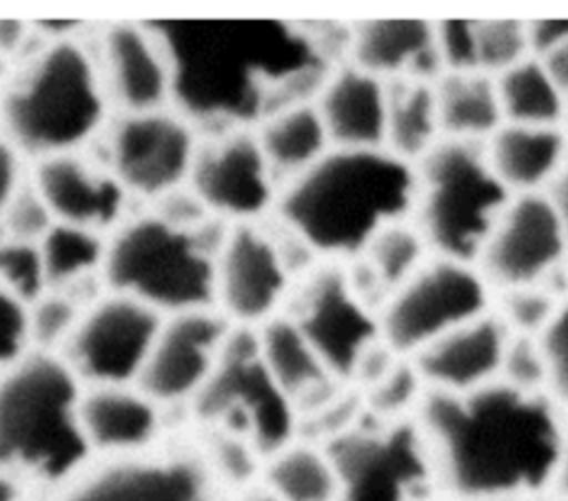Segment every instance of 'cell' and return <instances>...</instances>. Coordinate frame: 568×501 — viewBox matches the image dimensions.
I'll return each mask as SVG.
<instances>
[{"instance_id":"1","label":"cell","mask_w":568,"mask_h":501,"mask_svg":"<svg viewBox=\"0 0 568 501\" xmlns=\"http://www.w3.org/2000/svg\"><path fill=\"white\" fill-rule=\"evenodd\" d=\"M171 109L206 133L255 129L271 113L317 100L333 73L326 38L280 20H164Z\"/></svg>"},{"instance_id":"2","label":"cell","mask_w":568,"mask_h":501,"mask_svg":"<svg viewBox=\"0 0 568 501\" xmlns=\"http://www.w3.org/2000/svg\"><path fill=\"white\" fill-rule=\"evenodd\" d=\"M415 421L448 501H528L552 490L568 423L546 392L504 381L464 395L426 390Z\"/></svg>"},{"instance_id":"3","label":"cell","mask_w":568,"mask_h":501,"mask_svg":"<svg viewBox=\"0 0 568 501\" xmlns=\"http://www.w3.org/2000/svg\"><path fill=\"white\" fill-rule=\"evenodd\" d=\"M415 166L386 149H331L277 193L280 222L315 255L353 262L386 226L410 219Z\"/></svg>"},{"instance_id":"4","label":"cell","mask_w":568,"mask_h":501,"mask_svg":"<svg viewBox=\"0 0 568 501\" xmlns=\"http://www.w3.org/2000/svg\"><path fill=\"white\" fill-rule=\"evenodd\" d=\"M109 117L91 47L69 35L27 53L0 91V133L33 162L82 151Z\"/></svg>"},{"instance_id":"5","label":"cell","mask_w":568,"mask_h":501,"mask_svg":"<svg viewBox=\"0 0 568 501\" xmlns=\"http://www.w3.org/2000/svg\"><path fill=\"white\" fill-rule=\"evenodd\" d=\"M82 384L60 355L31 350L0 370V470L62 490L91 466L80 426Z\"/></svg>"},{"instance_id":"6","label":"cell","mask_w":568,"mask_h":501,"mask_svg":"<svg viewBox=\"0 0 568 501\" xmlns=\"http://www.w3.org/2000/svg\"><path fill=\"white\" fill-rule=\"evenodd\" d=\"M231 224H173L153 211L124 219L106 237L104 288L133 297L164 317L215 308V259Z\"/></svg>"},{"instance_id":"7","label":"cell","mask_w":568,"mask_h":501,"mask_svg":"<svg viewBox=\"0 0 568 501\" xmlns=\"http://www.w3.org/2000/svg\"><path fill=\"white\" fill-rule=\"evenodd\" d=\"M510 200L486 160L484 144L439 140L415 164L410 222L433 257L475 266Z\"/></svg>"},{"instance_id":"8","label":"cell","mask_w":568,"mask_h":501,"mask_svg":"<svg viewBox=\"0 0 568 501\" xmlns=\"http://www.w3.org/2000/svg\"><path fill=\"white\" fill-rule=\"evenodd\" d=\"M191 403L206 428L248 441L264 459L297 437V408L268 375L255 328L233 326L215 372Z\"/></svg>"},{"instance_id":"9","label":"cell","mask_w":568,"mask_h":501,"mask_svg":"<svg viewBox=\"0 0 568 501\" xmlns=\"http://www.w3.org/2000/svg\"><path fill=\"white\" fill-rule=\"evenodd\" d=\"M324 448L337 472V501H433L439 492L415 417L384 421L366 412Z\"/></svg>"},{"instance_id":"10","label":"cell","mask_w":568,"mask_h":501,"mask_svg":"<svg viewBox=\"0 0 568 501\" xmlns=\"http://www.w3.org/2000/svg\"><path fill=\"white\" fill-rule=\"evenodd\" d=\"M493 293L475 266L430 257L397 286L379 310L384 344L413 357L446 333L490 310Z\"/></svg>"},{"instance_id":"11","label":"cell","mask_w":568,"mask_h":501,"mask_svg":"<svg viewBox=\"0 0 568 501\" xmlns=\"http://www.w3.org/2000/svg\"><path fill=\"white\" fill-rule=\"evenodd\" d=\"M95 140V160L129 195L153 202L189 184L200 144L197 129L171 106L146 113H111Z\"/></svg>"},{"instance_id":"12","label":"cell","mask_w":568,"mask_h":501,"mask_svg":"<svg viewBox=\"0 0 568 501\" xmlns=\"http://www.w3.org/2000/svg\"><path fill=\"white\" fill-rule=\"evenodd\" d=\"M162 321L151 306L106 290L82 310L60 357L84 388L135 384Z\"/></svg>"},{"instance_id":"13","label":"cell","mask_w":568,"mask_h":501,"mask_svg":"<svg viewBox=\"0 0 568 501\" xmlns=\"http://www.w3.org/2000/svg\"><path fill=\"white\" fill-rule=\"evenodd\" d=\"M337 381H351L359 359L382 339L379 315L351 288L346 268H311L286 313Z\"/></svg>"},{"instance_id":"14","label":"cell","mask_w":568,"mask_h":501,"mask_svg":"<svg viewBox=\"0 0 568 501\" xmlns=\"http://www.w3.org/2000/svg\"><path fill=\"white\" fill-rule=\"evenodd\" d=\"M566 266L568 242L548 193L513 195L475 262L490 293L546 286Z\"/></svg>"},{"instance_id":"15","label":"cell","mask_w":568,"mask_h":501,"mask_svg":"<svg viewBox=\"0 0 568 501\" xmlns=\"http://www.w3.org/2000/svg\"><path fill=\"white\" fill-rule=\"evenodd\" d=\"M186 186L213 217L229 224L257 222L275 206L280 193L255 129L206 133Z\"/></svg>"},{"instance_id":"16","label":"cell","mask_w":568,"mask_h":501,"mask_svg":"<svg viewBox=\"0 0 568 501\" xmlns=\"http://www.w3.org/2000/svg\"><path fill=\"white\" fill-rule=\"evenodd\" d=\"M58 501H229L195 452L138 454L89 466Z\"/></svg>"},{"instance_id":"17","label":"cell","mask_w":568,"mask_h":501,"mask_svg":"<svg viewBox=\"0 0 568 501\" xmlns=\"http://www.w3.org/2000/svg\"><path fill=\"white\" fill-rule=\"evenodd\" d=\"M291 277L268 231L255 222L231 224L215 259V308L233 326L260 328L275 317Z\"/></svg>"},{"instance_id":"18","label":"cell","mask_w":568,"mask_h":501,"mask_svg":"<svg viewBox=\"0 0 568 501\" xmlns=\"http://www.w3.org/2000/svg\"><path fill=\"white\" fill-rule=\"evenodd\" d=\"M231 330L217 308L164 317L135 386L160 408L193 401L215 372Z\"/></svg>"},{"instance_id":"19","label":"cell","mask_w":568,"mask_h":501,"mask_svg":"<svg viewBox=\"0 0 568 501\" xmlns=\"http://www.w3.org/2000/svg\"><path fill=\"white\" fill-rule=\"evenodd\" d=\"M91 53L111 113H146L171 106V60L151 22L102 27Z\"/></svg>"},{"instance_id":"20","label":"cell","mask_w":568,"mask_h":501,"mask_svg":"<svg viewBox=\"0 0 568 501\" xmlns=\"http://www.w3.org/2000/svg\"><path fill=\"white\" fill-rule=\"evenodd\" d=\"M29 177L53 222L100 235L113 233L124 222L131 195L102 162L82 151L38 160Z\"/></svg>"},{"instance_id":"21","label":"cell","mask_w":568,"mask_h":501,"mask_svg":"<svg viewBox=\"0 0 568 501\" xmlns=\"http://www.w3.org/2000/svg\"><path fill=\"white\" fill-rule=\"evenodd\" d=\"M510 333L493 308L413 355L428 390L464 395L499 381Z\"/></svg>"},{"instance_id":"22","label":"cell","mask_w":568,"mask_h":501,"mask_svg":"<svg viewBox=\"0 0 568 501\" xmlns=\"http://www.w3.org/2000/svg\"><path fill=\"white\" fill-rule=\"evenodd\" d=\"M80 426L91 454L126 459L149 452L162 430V412L135 384L87 386L80 397Z\"/></svg>"},{"instance_id":"23","label":"cell","mask_w":568,"mask_h":501,"mask_svg":"<svg viewBox=\"0 0 568 501\" xmlns=\"http://www.w3.org/2000/svg\"><path fill=\"white\" fill-rule=\"evenodd\" d=\"M348 62L384 82H435L444 69L435 24L426 20H368L351 27Z\"/></svg>"},{"instance_id":"24","label":"cell","mask_w":568,"mask_h":501,"mask_svg":"<svg viewBox=\"0 0 568 501\" xmlns=\"http://www.w3.org/2000/svg\"><path fill=\"white\" fill-rule=\"evenodd\" d=\"M315 106L333 149H384L388 82L344 62L328 75Z\"/></svg>"},{"instance_id":"25","label":"cell","mask_w":568,"mask_h":501,"mask_svg":"<svg viewBox=\"0 0 568 501\" xmlns=\"http://www.w3.org/2000/svg\"><path fill=\"white\" fill-rule=\"evenodd\" d=\"M484 151L510 195L548 193L568 160V135L561 126L501 124Z\"/></svg>"},{"instance_id":"26","label":"cell","mask_w":568,"mask_h":501,"mask_svg":"<svg viewBox=\"0 0 568 501\" xmlns=\"http://www.w3.org/2000/svg\"><path fill=\"white\" fill-rule=\"evenodd\" d=\"M255 330L262 361L273 381L295 403L297 417L315 410L339 390L342 381L326 370L288 315H275Z\"/></svg>"},{"instance_id":"27","label":"cell","mask_w":568,"mask_h":501,"mask_svg":"<svg viewBox=\"0 0 568 501\" xmlns=\"http://www.w3.org/2000/svg\"><path fill=\"white\" fill-rule=\"evenodd\" d=\"M255 135L280 186L308 171L333 149L315 102L271 113L255 126Z\"/></svg>"},{"instance_id":"28","label":"cell","mask_w":568,"mask_h":501,"mask_svg":"<svg viewBox=\"0 0 568 501\" xmlns=\"http://www.w3.org/2000/svg\"><path fill=\"white\" fill-rule=\"evenodd\" d=\"M442 140L486 144L504 124L495 78L486 73H442L435 80Z\"/></svg>"},{"instance_id":"29","label":"cell","mask_w":568,"mask_h":501,"mask_svg":"<svg viewBox=\"0 0 568 501\" xmlns=\"http://www.w3.org/2000/svg\"><path fill=\"white\" fill-rule=\"evenodd\" d=\"M442 140L435 82L393 80L388 82V115L384 149L408 164H417Z\"/></svg>"},{"instance_id":"30","label":"cell","mask_w":568,"mask_h":501,"mask_svg":"<svg viewBox=\"0 0 568 501\" xmlns=\"http://www.w3.org/2000/svg\"><path fill=\"white\" fill-rule=\"evenodd\" d=\"M262 483L280 501H337L339 481L322 443L291 441L264 463Z\"/></svg>"},{"instance_id":"31","label":"cell","mask_w":568,"mask_h":501,"mask_svg":"<svg viewBox=\"0 0 568 501\" xmlns=\"http://www.w3.org/2000/svg\"><path fill=\"white\" fill-rule=\"evenodd\" d=\"M38 246L47 290H60L75 297L78 288H87L93 282L104 284V235L55 222Z\"/></svg>"},{"instance_id":"32","label":"cell","mask_w":568,"mask_h":501,"mask_svg":"<svg viewBox=\"0 0 568 501\" xmlns=\"http://www.w3.org/2000/svg\"><path fill=\"white\" fill-rule=\"evenodd\" d=\"M504 124L561 126L566 98L535 55L495 78Z\"/></svg>"},{"instance_id":"33","label":"cell","mask_w":568,"mask_h":501,"mask_svg":"<svg viewBox=\"0 0 568 501\" xmlns=\"http://www.w3.org/2000/svg\"><path fill=\"white\" fill-rule=\"evenodd\" d=\"M430 257L433 255L428 253V246L422 239L419 231L413 226L410 219H404L377 233L366 250L355 259H359L373 273L379 286L390 295Z\"/></svg>"},{"instance_id":"34","label":"cell","mask_w":568,"mask_h":501,"mask_svg":"<svg viewBox=\"0 0 568 501\" xmlns=\"http://www.w3.org/2000/svg\"><path fill=\"white\" fill-rule=\"evenodd\" d=\"M564 299L548 286H517L493 293V313L517 337H541L559 313Z\"/></svg>"},{"instance_id":"35","label":"cell","mask_w":568,"mask_h":501,"mask_svg":"<svg viewBox=\"0 0 568 501\" xmlns=\"http://www.w3.org/2000/svg\"><path fill=\"white\" fill-rule=\"evenodd\" d=\"M426 384L417 372L410 357H399L395 366L371 388L362 390L364 408L371 417L384 421L410 419L415 417L424 395Z\"/></svg>"},{"instance_id":"36","label":"cell","mask_w":568,"mask_h":501,"mask_svg":"<svg viewBox=\"0 0 568 501\" xmlns=\"http://www.w3.org/2000/svg\"><path fill=\"white\" fill-rule=\"evenodd\" d=\"M477 71L497 78L530 58L528 24L521 20H473Z\"/></svg>"},{"instance_id":"37","label":"cell","mask_w":568,"mask_h":501,"mask_svg":"<svg viewBox=\"0 0 568 501\" xmlns=\"http://www.w3.org/2000/svg\"><path fill=\"white\" fill-rule=\"evenodd\" d=\"M84 306L60 290H44L29 304V337L31 350L60 355L73 328L80 321Z\"/></svg>"},{"instance_id":"38","label":"cell","mask_w":568,"mask_h":501,"mask_svg":"<svg viewBox=\"0 0 568 501\" xmlns=\"http://www.w3.org/2000/svg\"><path fill=\"white\" fill-rule=\"evenodd\" d=\"M0 284L27 304H33L44 290L40 246L18 239L0 226Z\"/></svg>"},{"instance_id":"39","label":"cell","mask_w":568,"mask_h":501,"mask_svg":"<svg viewBox=\"0 0 568 501\" xmlns=\"http://www.w3.org/2000/svg\"><path fill=\"white\" fill-rule=\"evenodd\" d=\"M499 381L524 392H546L548 364L541 341L537 337L510 335L501 361Z\"/></svg>"},{"instance_id":"40","label":"cell","mask_w":568,"mask_h":501,"mask_svg":"<svg viewBox=\"0 0 568 501\" xmlns=\"http://www.w3.org/2000/svg\"><path fill=\"white\" fill-rule=\"evenodd\" d=\"M53 224L55 222H53L42 195L38 193L31 177H27L20 184V188L16 191V195L11 197L7 211L0 219V226L18 239L40 244V239L47 235V231Z\"/></svg>"},{"instance_id":"41","label":"cell","mask_w":568,"mask_h":501,"mask_svg":"<svg viewBox=\"0 0 568 501\" xmlns=\"http://www.w3.org/2000/svg\"><path fill=\"white\" fill-rule=\"evenodd\" d=\"M539 341L548 364L546 392L561 412H568V299L561 304Z\"/></svg>"},{"instance_id":"42","label":"cell","mask_w":568,"mask_h":501,"mask_svg":"<svg viewBox=\"0 0 568 501\" xmlns=\"http://www.w3.org/2000/svg\"><path fill=\"white\" fill-rule=\"evenodd\" d=\"M31 352L29 304L0 284V370Z\"/></svg>"},{"instance_id":"43","label":"cell","mask_w":568,"mask_h":501,"mask_svg":"<svg viewBox=\"0 0 568 501\" xmlns=\"http://www.w3.org/2000/svg\"><path fill=\"white\" fill-rule=\"evenodd\" d=\"M22 155L20 151L0 133V219L20 188V184L27 180L22 171Z\"/></svg>"},{"instance_id":"44","label":"cell","mask_w":568,"mask_h":501,"mask_svg":"<svg viewBox=\"0 0 568 501\" xmlns=\"http://www.w3.org/2000/svg\"><path fill=\"white\" fill-rule=\"evenodd\" d=\"M528 24V42L530 53L535 58L546 55L555 47L568 40V20H535Z\"/></svg>"},{"instance_id":"45","label":"cell","mask_w":568,"mask_h":501,"mask_svg":"<svg viewBox=\"0 0 568 501\" xmlns=\"http://www.w3.org/2000/svg\"><path fill=\"white\" fill-rule=\"evenodd\" d=\"M548 71V75L552 78V82L557 84V89L564 93V98L568 100V40L561 42L559 47H555L552 51H548L546 55L539 58Z\"/></svg>"},{"instance_id":"46","label":"cell","mask_w":568,"mask_h":501,"mask_svg":"<svg viewBox=\"0 0 568 501\" xmlns=\"http://www.w3.org/2000/svg\"><path fill=\"white\" fill-rule=\"evenodd\" d=\"M29 38V27L18 20H0V58L16 55L24 49Z\"/></svg>"},{"instance_id":"47","label":"cell","mask_w":568,"mask_h":501,"mask_svg":"<svg viewBox=\"0 0 568 501\" xmlns=\"http://www.w3.org/2000/svg\"><path fill=\"white\" fill-rule=\"evenodd\" d=\"M548 195L561 217L564 224V233H566V242H568V160L561 168V173L557 175V180L552 182V186L548 188Z\"/></svg>"},{"instance_id":"48","label":"cell","mask_w":568,"mask_h":501,"mask_svg":"<svg viewBox=\"0 0 568 501\" xmlns=\"http://www.w3.org/2000/svg\"><path fill=\"white\" fill-rule=\"evenodd\" d=\"M552 492H555V497L568 501V428H566L561 452H559V463H557V472H555V481H552Z\"/></svg>"},{"instance_id":"49","label":"cell","mask_w":568,"mask_h":501,"mask_svg":"<svg viewBox=\"0 0 568 501\" xmlns=\"http://www.w3.org/2000/svg\"><path fill=\"white\" fill-rule=\"evenodd\" d=\"M0 501H27L24 485L0 470Z\"/></svg>"},{"instance_id":"50","label":"cell","mask_w":568,"mask_h":501,"mask_svg":"<svg viewBox=\"0 0 568 501\" xmlns=\"http://www.w3.org/2000/svg\"><path fill=\"white\" fill-rule=\"evenodd\" d=\"M237 501H280V499L262 483V485H246Z\"/></svg>"},{"instance_id":"51","label":"cell","mask_w":568,"mask_h":501,"mask_svg":"<svg viewBox=\"0 0 568 501\" xmlns=\"http://www.w3.org/2000/svg\"><path fill=\"white\" fill-rule=\"evenodd\" d=\"M561 131L568 135V100H566V109H564V117H561Z\"/></svg>"},{"instance_id":"52","label":"cell","mask_w":568,"mask_h":501,"mask_svg":"<svg viewBox=\"0 0 568 501\" xmlns=\"http://www.w3.org/2000/svg\"><path fill=\"white\" fill-rule=\"evenodd\" d=\"M552 501H566V499H559V497H555V499H552Z\"/></svg>"},{"instance_id":"53","label":"cell","mask_w":568,"mask_h":501,"mask_svg":"<svg viewBox=\"0 0 568 501\" xmlns=\"http://www.w3.org/2000/svg\"><path fill=\"white\" fill-rule=\"evenodd\" d=\"M433 501H439V499H433Z\"/></svg>"}]
</instances>
